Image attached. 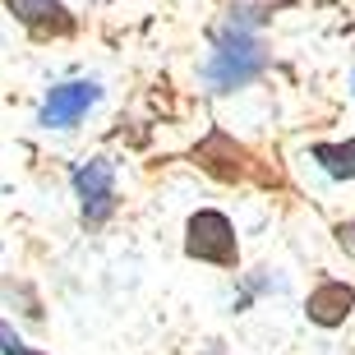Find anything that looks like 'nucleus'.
<instances>
[{
  "label": "nucleus",
  "instance_id": "nucleus-1",
  "mask_svg": "<svg viewBox=\"0 0 355 355\" xmlns=\"http://www.w3.org/2000/svg\"><path fill=\"white\" fill-rule=\"evenodd\" d=\"M268 69V51L259 42V10H231L217 28V51L203 60V83L212 92H236Z\"/></svg>",
  "mask_w": 355,
  "mask_h": 355
},
{
  "label": "nucleus",
  "instance_id": "nucleus-2",
  "mask_svg": "<svg viewBox=\"0 0 355 355\" xmlns=\"http://www.w3.org/2000/svg\"><path fill=\"white\" fill-rule=\"evenodd\" d=\"M184 254L198 263H217V268H236L240 263V245H236V226L231 217L217 208H203L189 217L184 226Z\"/></svg>",
  "mask_w": 355,
  "mask_h": 355
},
{
  "label": "nucleus",
  "instance_id": "nucleus-3",
  "mask_svg": "<svg viewBox=\"0 0 355 355\" xmlns=\"http://www.w3.org/2000/svg\"><path fill=\"white\" fill-rule=\"evenodd\" d=\"M97 102H102V88L92 79H69V83L46 92V102H42V111H37V125L42 130H69V125H79Z\"/></svg>",
  "mask_w": 355,
  "mask_h": 355
},
{
  "label": "nucleus",
  "instance_id": "nucleus-4",
  "mask_svg": "<svg viewBox=\"0 0 355 355\" xmlns=\"http://www.w3.org/2000/svg\"><path fill=\"white\" fill-rule=\"evenodd\" d=\"M74 194H79V208H83V222L88 226H102L111 212H116V166L106 157H92L74 171Z\"/></svg>",
  "mask_w": 355,
  "mask_h": 355
},
{
  "label": "nucleus",
  "instance_id": "nucleus-5",
  "mask_svg": "<svg viewBox=\"0 0 355 355\" xmlns=\"http://www.w3.org/2000/svg\"><path fill=\"white\" fill-rule=\"evenodd\" d=\"M355 309V286L351 282H318L309 291V304H304V314L314 318L318 328H342L346 318Z\"/></svg>",
  "mask_w": 355,
  "mask_h": 355
},
{
  "label": "nucleus",
  "instance_id": "nucleus-6",
  "mask_svg": "<svg viewBox=\"0 0 355 355\" xmlns=\"http://www.w3.org/2000/svg\"><path fill=\"white\" fill-rule=\"evenodd\" d=\"M5 5H10V14L24 28H33V33H69V28H74V19H69V10L60 0H5Z\"/></svg>",
  "mask_w": 355,
  "mask_h": 355
},
{
  "label": "nucleus",
  "instance_id": "nucleus-7",
  "mask_svg": "<svg viewBox=\"0 0 355 355\" xmlns=\"http://www.w3.org/2000/svg\"><path fill=\"white\" fill-rule=\"evenodd\" d=\"M314 162L332 180H355V139L351 144H314Z\"/></svg>",
  "mask_w": 355,
  "mask_h": 355
},
{
  "label": "nucleus",
  "instance_id": "nucleus-8",
  "mask_svg": "<svg viewBox=\"0 0 355 355\" xmlns=\"http://www.w3.org/2000/svg\"><path fill=\"white\" fill-rule=\"evenodd\" d=\"M0 355H42V351H33L24 337H14L10 323H0Z\"/></svg>",
  "mask_w": 355,
  "mask_h": 355
},
{
  "label": "nucleus",
  "instance_id": "nucleus-9",
  "mask_svg": "<svg viewBox=\"0 0 355 355\" xmlns=\"http://www.w3.org/2000/svg\"><path fill=\"white\" fill-rule=\"evenodd\" d=\"M337 240H342L346 250H351V254H355V226H342V231H337Z\"/></svg>",
  "mask_w": 355,
  "mask_h": 355
}]
</instances>
